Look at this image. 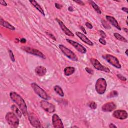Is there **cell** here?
<instances>
[{
  "mask_svg": "<svg viewBox=\"0 0 128 128\" xmlns=\"http://www.w3.org/2000/svg\"><path fill=\"white\" fill-rule=\"evenodd\" d=\"M10 97L15 103H16L21 110L22 114L25 116L28 115V110L27 106L24 101V100L22 98V97L18 94L15 92H11L10 93Z\"/></svg>",
  "mask_w": 128,
  "mask_h": 128,
  "instance_id": "obj_1",
  "label": "cell"
},
{
  "mask_svg": "<svg viewBox=\"0 0 128 128\" xmlns=\"http://www.w3.org/2000/svg\"><path fill=\"white\" fill-rule=\"evenodd\" d=\"M31 87L35 93L37 94L40 98L44 100H48L50 99V98L47 93L43 89H42L38 84L35 83H32Z\"/></svg>",
  "mask_w": 128,
  "mask_h": 128,
  "instance_id": "obj_2",
  "label": "cell"
},
{
  "mask_svg": "<svg viewBox=\"0 0 128 128\" xmlns=\"http://www.w3.org/2000/svg\"><path fill=\"white\" fill-rule=\"evenodd\" d=\"M6 120L7 123L12 127L17 128L19 124V120L17 115L13 112H9L6 115Z\"/></svg>",
  "mask_w": 128,
  "mask_h": 128,
  "instance_id": "obj_3",
  "label": "cell"
},
{
  "mask_svg": "<svg viewBox=\"0 0 128 128\" xmlns=\"http://www.w3.org/2000/svg\"><path fill=\"white\" fill-rule=\"evenodd\" d=\"M107 87V84L106 81L103 78L98 79L96 82V90L99 94H104L106 91Z\"/></svg>",
  "mask_w": 128,
  "mask_h": 128,
  "instance_id": "obj_4",
  "label": "cell"
},
{
  "mask_svg": "<svg viewBox=\"0 0 128 128\" xmlns=\"http://www.w3.org/2000/svg\"><path fill=\"white\" fill-rule=\"evenodd\" d=\"M59 48L61 51L62 52L63 54L65 55L67 57L71 59L73 61H78V58L77 55L75 53L72 52L71 50L69 49L68 48L64 46L63 45H60Z\"/></svg>",
  "mask_w": 128,
  "mask_h": 128,
  "instance_id": "obj_5",
  "label": "cell"
},
{
  "mask_svg": "<svg viewBox=\"0 0 128 128\" xmlns=\"http://www.w3.org/2000/svg\"><path fill=\"white\" fill-rule=\"evenodd\" d=\"M103 58L106 60L111 65L117 69H121L122 66L119 62V60L114 56L111 55H105L102 56Z\"/></svg>",
  "mask_w": 128,
  "mask_h": 128,
  "instance_id": "obj_6",
  "label": "cell"
},
{
  "mask_svg": "<svg viewBox=\"0 0 128 128\" xmlns=\"http://www.w3.org/2000/svg\"><path fill=\"white\" fill-rule=\"evenodd\" d=\"M22 49L29 54L40 57L43 59H46V56L43 53L37 49L32 48L29 47H23Z\"/></svg>",
  "mask_w": 128,
  "mask_h": 128,
  "instance_id": "obj_7",
  "label": "cell"
},
{
  "mask_svg": "<svg viewBox=\"0 0 128 128\" xmlns=\"http://www.w3.org/2000/svg\"><path fill=\"white\" fill-rule=\"evenodd\" d=\"M40 105L43 109L45 110L46 112L50 113H54L56 110L55 106L47 101V100H44L41 101Z\"/></svg>",
  "mask_w": 128,
  "mask_h": 128,
  "instance_id": "obj_8",
  "label": "cell"
},
{
  "mask_svg": "<svg viewBox=\"0 0 128 128\" xmlns=\"http://www.w3.org/2000/svg\"><path fill=\"white\" fill-rule=\"evenodd\" d=\"M90 62L93 67L96 69H97L99 71L105 72L106 73L110 72V70H109V69L106 67L104 66H103L98 60L95 59L94 58H91L90 59Z\"/></svg>",
  "mask_w": 128,
  "mask_h": 128,
  "instance_id": "obj_9",
  "label": "cell"
},
{
  "mask_svg": "<svg viewBox=\"0 0 128 128\" xmlns=\"http://www.w3.org/2000/svg\"><path fill=\"white\" fill-rule=\"evenodd\" d=\"M28 118L32 126H33L35 128L41 127L40 121L35 114L33 113H30L28 114Z\"/></svg>",
  "mask_w": 128,
  "mask_h": 128,
  "instance_id": "obj_10",
  "label": "cell"
},
{
  "mask_svg": "<svg viewBox=\"0 0 128 128\" xmlns=\"http://www.w3.org/2000/svg\"><path fill=\"white\" fill-rule=\"evenodd\" d=\"M66 41L70 44H71L79 52L82 53V54H85V53L87 52L86 49L84 47H83L82 45L78 43L68 39H67Z\"/></svg>",
  "mask_w": 128,
  "mask_h": 128,
  "instance_id": "obj_11",
  "label": "cell"
},
{
  "mask_svg": "<svg viewBox=\"0 0 128 128\" xmlns=\"http://www.w3.org/2000/svg\"><path fill=\"white\" fill-rule=\"evenodd\" d=\"M114 118L120 119V120H125L128 118V113L126 111L118 110L115 111L113 114Z\"/></svg>",
  "mask_w": 128,
  "mask_h": 128,
  "instance_id": "obj_12",
  "label": "cell"
},
{
  "mask_svg": "<svg viewBox=\"0 0 128 128\" xmlns=\"http://www.w3.org/2000/svg\"><path fill=\"white\" fill-rule=\"evenodd\" d=\"M52 123L53 126L55 128H61L64 127V126L61 118L56 114H54L53 116Z\"/></svg>",
  "mask_w": 128,
  "mask_h": 128,
  "instance_id": "obj_13",
  "label": "cell"
},
{
  "mask_svg": "<svg viewBox=\"0 0 128 128\" xmlns=\"http://www.w3.org/2000/svg\"><path fill=\"white\" fill-rule=\"evenodd\" d=\"M116 105L114 102L107 103L102 107V110L104 112H111L116 109Z\"/></svg>",
  "mask_w": 128,
  "mask_h": 128,
  "instance_id": "obj_14",
  "label": "cell"
},
{
  "mask_svg": "<svg viewBox=\"0 0 128 128\" xmlns=\"http://www.w3.org/2000/svg\"><path fill=\"white\" fill-rule=\"evenodd\" d=\"M56 20L57 21V22L58 23V24H59L60 28L62 30V31L64 32V33H65V34L66 35H67L68 36H70V37H74L75 36L74 34L69 29H68V28H67V27L65 25V24L63 23V22H62V21H61L60 20H59L57 18L56 19Z\"/></svg>",
  "mask_w": 128,
  "mask_h": 128,
  "instance_id": "obj_15",
  "label": "cell"
},
{
  "mask_svg": "<svg viewBox=\"0 0 128 128\" xmlns=\"http://www.w3.org/2000/svg\"><path fill=\"white\" fill-rule=\"evenodd\" d=\"M76 36L79 38L83 42H84L85 43L88 44L89 46H92L94 45L93 43L86 36H85L84 34L82 33L81 32H76Z\"/></svg>",
  "mask_w": 128,
  "mask_h": 128,
  "instance_id": "obj_16",
  "label": "cell"
},
{
  "mask_svg": "<svg viewBox=\"0 0 128 128\" xmlns=\"http://www.w3.org/2000/svg\"><path fill=\"white\" fill-rule=\"evenodd\" d=\"M106 18L116 29H117L118 30H120V31L121 30V27L120 26L118 22H117V21L116 20V19L115 18H114L113 17H112L111 16L107 15L106 16Z\"/></svg>",
  "mask_w": 128,
  "mask_h": 128,
  "instance_id": "obj_17",
  "label": "cell"
},
{
  "mask_svg": "<svg viewBox=\"0 0 128 128\" xmlns=\"http://www.w3.org/2000/svg\"><path fill=\"white\" fill-rule=\"evenodd\" d=\"M47 71L46 68L43 66H38L35 70L36 74L40 77L44 76L47 73Z\"/></svg>",
  "mask_w": 128,
  "mask_h": 128,
  "instance_id": "obj_18",
  "label": "cell"
},
{
  "mask_svg": "<svg viewBox=\"0 0 128 128\" xmlns=\"http://www.w3.org/2000/svg\"><path fill=\"white\" fill-rule=\"evenodd\" d=\"M0 24H1V25L3 27L9 29L11 30L14 31L15 30V28L13 26H12L11 24H10L8 22H6V21L4 20L2 18L0 19Z\"/></svg>",
  "mask_w": 128,
  "mask_h": 128,
  "instance_id": "obj_19",
  "label": "cell"
},
{
  "mask_svg": "<svg viewBox=\"0 0 128 128\" xmlns=\"http://www.w3.org/2000/svg\"><path fill=\"white\" fill-rule=\"evenodd\" d=\"M30 2L37 10H38L39 11V12H40V13H41V14L42 15H43L44 16H45V13H44V11L43 10V9L42 8V7L37 2L33 0V1H30Z\"/></svg>",
  "mask_w": 128,
  "mask_h": 128,
  "instance_id": "obj_20",
  "label": "cell"
},
{
  "mask_svg": "<svg viewBox=\"0 0 128 128\" xmlns=\"http://www.w3.org/2000/svg\"><path fill=\"white\" fill-rule=\"evenodd\" d=\"M75 68L73 67H68L64 69V74L66 76H69L75 72Z\"/></svg>",
  "mask_w": 128,
  "mask_h": 128,
  "instance_id": "obj_21",
  "label": "cell"
},
{
  "mask_svg": "<svg viewBox=\"0 0 128 128\" xmlns=\"http://www.w3.org/2000/svg\"><path fill=\"white\" fill-rule=\"evenodd\" d=\"M11 108H12V111L14 113H15V114L17 115L18 117H19V118H22V114H22V112H21V111H20L21 110L20 109L19 110L15 105H13L12 106Z\"/></svg>",
  "mask_w": 128,
  "mask_h": 128,
  "instance_id": "obj_22",
  "label": "cell"
},
{
  "mask_svg": "<svg viewBox=\"0 0 128 128\" xmlns=\"http://www.w3.org/2000/svg\"><path fill=\"white\" fill-rule=\"evenodd\" d=\"M89 3L91 5V6H92V7L93 8V9L95 10V11L96 12H97L99 14H102V12H101V11L100 8H99V7L97 4H96L94 1H90Z\"/></svg>",
  "mask_w": 128,
  "mask_h": 128,
  "instance_id": "obj_23",
  "label": "cell"
},
{
  "mask_svg": "<svg viewBox=\"0 0 128 128\" xmlns=\"http://www.w3.org/2000/svg\"><path fill=\"white\" fill-rule=\"evenodd\" d=\"M54 90L61 97H63L64 96V93L63 92V90L59 86H58V85L55 86L54 87Z\"/></svg>",
  "mask_w": 128,
  "mask_h": 128,
  "instance_id": "obj_24",
  "label": "cell"
},
{
  "mask_svg": "<svg viewBox=\"0 0 128 128\" xmlns=\"http://www.w3.org/2000/svg\"><path fill=\"white\" fill-rule=\"evenodd\" d=\"M114 36L115 37V38H116L117 40H118L119 41L123 42H125V43H127L128 41L127 40L124 38L123 36H122V35H121L120 34L117 33H115L114 34Z\"/></svg>",
  "mask_w": 128,
  "mask_h": 128,
  "instance_id": "obj_25",
  "label": "cell"
},
{
  "mask_svg": "<svg viewBox=\"0 0 128 128\" xmlns=\"http://www.w3.org/2000/svg\"><path fill=\"white\" fill-rule=\"evenodd\" d=\"M118 96V93L116 91H113L112 92H111L107 96V98H113L115 97H117Z\"/></svg>",
  "mask_w": 128,
  "mask_h": 128,
  "instance_id": "obj_26",
  "label": "cell"
},
{
  "mask_svg": "<svg viewBox=\"0 0 128 128\" xmlns=\"http://www.w3.org/2000/svg\"><path fill=\"white\" fill-rule=\"evenodd\" d=\"M89 106L90 107V108L92 109H93V110H95V109H96L97 108V104H96L95 102H91L89 104Z\"/></svg>",
  "mask_w": 128,
  "mask_h": 128,
  "instance_id": "obj_27",
  "label": "cell"
},
{
  "mask_svg": "<svg viewBox=\"0 0 128 128\" xmlns=\"http://www.w3.org/2000/svg\"><path fill=\"white\" fill-rule=\"evenodd\" d=\"M101 22H102V24L103 27H104L105 29H111V26L108 24V23L106 21H105L104 20H102Z\"/></svg>",
  "mask_w": 128,
  "mask_h": 128,
  "instance_id": "obj_28",
  "label": "cell"
},
{
  "mask_svg": "<svg viewBox=\"0 0 128 128\" xmlns=\"http://www.w3.org/2000/svg\"><path fill=\"white\" fill-rule=\"evenodd\" d=\"M9 56H10V58H11V59L12 61L14 62L15 61V57H14L13 52L11 50H9Z\"/></svg>",
  "mask_w": 128,
  "mask_h": 128,
  "instance_id": "obj_29",
  "label": "cell"
},
{
  "mask_svg": "<svg viewBox=\"0 0 128 128\" xmlns=\"http://www.w3.org/2000/svg\"><path fill=\"white\" fill-rule=\"evenodd\" d=\"M117 77H118L120 80H121L123 82H126L127 81V79L126 77H125L124 76H123L121 74H118L117 75Z\"/></svg>",
  "mask_w": 128,
  "mask_h": 128,
  "instance_id": "obj_30",
  "label": "cell"
},
{
  "mask_svg": "<svg viewBox=\"0 0 128 128\" xmlns=\"http://www.w3.org/2000/svg\"><path fill=\"white\" fill-rule=\"evenodd\" d=\"M46 33L47 35H48V36H49L51 39H52L53 40H54V41H56V38L55 37V36H54V35H53L52 33H51L50 32H46Z\"/></svg>",
  "mask_w": 128,
  "mask_h": 128,
  "instance_id": "obj_31",
  "label": "cell"
},
{
  "mask_svg": "<svg viewBox=\"0 0 128 128\" xmlns=\"http://www.w3.org/2000/svg\"><path fill=\"white\" fill-rule=\"evenodd\" d=\"M99 33L100 36L102 37V38L104 39V38H105L106 37V34H105V33L103 31L99 30Z\"/></svg>",
  "mask_w": 128,
  "mask_h": 128,
  "instance_id": "obj_32",
  "label": "cell"
},
{
  "mask_svg": "<svg viewBox=\"0 0 128 128\" xmlns=\"http://www.w3.org/2000/svg\"><path fill=\"white\" fill-rule=\"evenodd\" d=\"M85 70H86V72L87 73H88L89 74H90L91 75H93L94 74V71H93V70L92 69H90L89 68L87 67V68H86V69H85Z\"/></svg>",
  "mask_w": 128,
  "mask_h": 128,
  "instance_id": "obj_33",
  "label": "cell"
},
{
  "mask_svg": "<svg viewBox=\"0 0 128 128\" xmlns=\"http://www.w3.org/2000/svg\"><path fill=\"white\" fill-rule=\"evenodd\" d=\"M99 42L101 44L104 45H105L106 44V41L104 40V39L102 38L99 39Z\"/></svg>",
  "mask_w": 128,
  "mask_h": 128,
  "instance_id": "obj_34",
  "label": "cell"
},
{
  "mask_svg": "<svg viewBox=\"0 0 128 128\" xmlns=\"http://www.w3.org/2000/svg\"><path fill=\"white\" fill-rule=\"evenodd\" d=\"M85 25H86V26L88 28H89V29H92L93 27V26H92V25L91 23H90L89 22H86V24H85Z\"/></svg>",
  "mask_w": 128,
  "mask_h": 128,
  "instance_id": "obj_35",
  "label": "cell"
},
{
  "mask_svg": "<svg viewBox=\"0 0 128 128\" xmlns=\"http://www.w3.org/2000/svg\"><path fill=\"white\" fill-rule=\"evenodd\" d=\"M74 2L77 3L79 5H82V6H84L85 5V3L82 1H80V0H78V1H74Z\"/></svg>",
  "mask_w": 128,
  "mask_h": 128,
  "instance_id": "obj_36",
  "label": "cell"
},
{
  "mask_svg": "<svg viewBox=\"0 0 128 128\" xmlns=\"http://www.w3.org/2000/svg\"><path fill=\"white\" fill-rule=\"evenodd\" d=\"M55 7H56V8L59 9V10L61 9L62 8V7H63L62 5H61L58 4V3H55Z\"/></svg>",
  "mask_w": 128,
  "mask_h": 128,
  "instance_id": "obj_37",
  "label": "cell"
},
{
  "mask_svg": "<svg viewBox=\"0 0 128 128\" xmlns=\"http://www.w3.org/2000/svg\"><path fill=\"white\" fill-rule=\"evenodd\" d=\"M0 4H1L2 5L4 6H7L8 5L7 3L5 1H3V0L0 1Z\"/></svg>",
  "mask_w": 128,
  "mask_h": 128,
  "instance_id": "obj_38",
  "label": "cell"
},
{
  "mask_svg": "<svg viewBox=\"0 0 128 128\" xmlns=\"http://www.w3.org/2000/svg\"><path fill=\"white\" fill-rule=\"evenodd\" d=\"M122 10L123 11H124L125 12H126L127 14L128 13V10L127 7H123L122 8Z\"/></svg>",
  "mask_w": 128,
  "mask_h": 128,
  "instance_id": "obj_39",
  "label": "cell"
},
{
  "mask_svg": "<svg viewBox=\"0 0 128 128\" xmlns=\"http://www.w3.org/2000/svg\"><path fill=\"white\" fill-rule=\"evenodd\" d=\"M80 29L82 30V31L84 32V33L85 34H87V32H86V30H85V29H84V28L83 26H80Z\"/></svg>",
  "mask_w": 128,
  "mask_h": 128,
  "instance_id": "obj_40",
  "label": "cell"
},
{
  "mask_svg": "<svg viewBox=\"0 0 128 128\" xmlns=\"http://www.w3.org/2000/svg\"><path fill=\"white\" fill-rule=\"evenodd\" d=\"M109 127L110 128H117L116 125H115L114 124H112V123H111V124H110L109 125Z\"/></svg>",
  "mask_w": 128,
  "mask_h": 128,
  "instance_id": "obj_41",
  "label": "cell"
},
{
  "mask_svg": "<svg viewBox=\"0 0 128 128\" xmlns=\"http://www.w3.org/2000/svg\"><path fill=\"white\" fill-rule=\"evenodd\" d=\"M20 42H21V43H26V39L23 38V39H21V40H20Z\"/></svg>",
  "mask_w": 128,
  "mask_h": 128,
  "instance_id": "obj_42",
  "label": "cell"
},
{
  "mask_svg": "<svg viewBox=\"0 0 128 128\" xmlns=\"http://www.w3.org/2000/svg\"><path fill=\"white\" fill-rule=\"evenodd\" d=\"M68 10L69 11H70V12H72V11H73L74 9H73V7H69L68 8Z\"/></svg>",
  "mask_w": 128,
  "mask_h": 128,
  "instance_id": "obj_43",
  "label": "cell"
},
{
  "mask_svg": "<svg viewBox=\"0 0 128 128\" xmlns=\"http://www.w3.org/2000/svg\"><path fill=\"white\" fill-rule=\"evenodd\" d=\"M123 30H124V31H125V32H126V33H128V29H127V28H123Z\"/></svg>",
  "mask_w": 128,
  "mask_h": 128,
  "instance_id": "obj_44",
  "label": "cell"
},
{
  "mask_svg": "<svg viewBox=\"0 0 128 128\" xmlns=\"http://www.w3.org/2000/svg\"><path fill=\"white\" fill-rule=\"evenodd\" d=\"M128 49H127V50H126V51H125V54H126V55L127 56H128Z\"/></svg>",
  "mask_w": 128,
  "mask_h": 128,
  "instance_id": "obj_45",
  "label": "cell"
},
{
  "mask_svg": "<svg viewBox=\"0 0 128 128\" xmlns=\"http://www.w3.org/2000/svg\"><path fill=\"white\" fill-rule=\"evenodd\" d=\"M126 24H127V25H128V19L126 20Z\"/></svg>",
  "mask_w": 128,
  "mask_h": 128,
  "instance_id": "obj_46",
  "label": "cell"
}]
</instances>
